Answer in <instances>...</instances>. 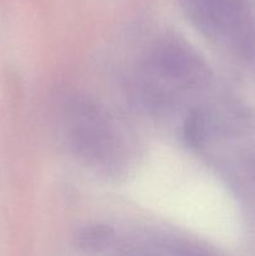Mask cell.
Listing matches in <instances>:
<instances>
[{"instance_id":"4","label":"cell","mask_w":255,"mask_h":256,"mask_svg":"<svg viewBox=\"0 0 255 256\" xmlns=\"http://www.w3.org/2000/svg\"><path fill=\"white\" fill-rule=\"evenodd\" d=\"M192 126L194 128V129H198V124H196V122H192ZM192 132H194L195 138H198V132H196V130H192ZM192 134H190V135H192Z\"/></svg>"},{"instance_id":"2","label":"cell","mask_w":255,"mask_h":256,"mask_svg":"<svg viewBox=\"0 0 255 256\" xmlns=\"http://www.w3.org/2000/svg\"><path fill=\"white\" fill-rule=\"evenodd\" d=\"M190 19L208 35L228 34L242 16L240 0H180Z\"/></svg>"},{"instance_id":"1","label":"cell","mask_w":255,"mask_h":256,"mask_svg":"<svg viewBox=\"0 0 255 256\" xmlns=\"http://www.w3.org/2000/svg\"><path fill=\"white\" fill-rule=\"evenodd\" d=\"M152 60L162 75L180 84H198L206 75V66L196 52L176 40L160 42Z\"/></svg>"},{"instance_id":"3","label":"cell","mask_w":255,"mask_h":256,"mask_svg":"<svg viewBox=\"0 0 255 256\" xmlns=\"http://www.w3.org/2000/svg\"><path fill=\"white\" fill-rule=\"evenodd\" d=\"M114 236L112 228L105 225H92L85 228L78 235V245L85 250H98L106 246Z\"/></svg>"}]
</instances>
